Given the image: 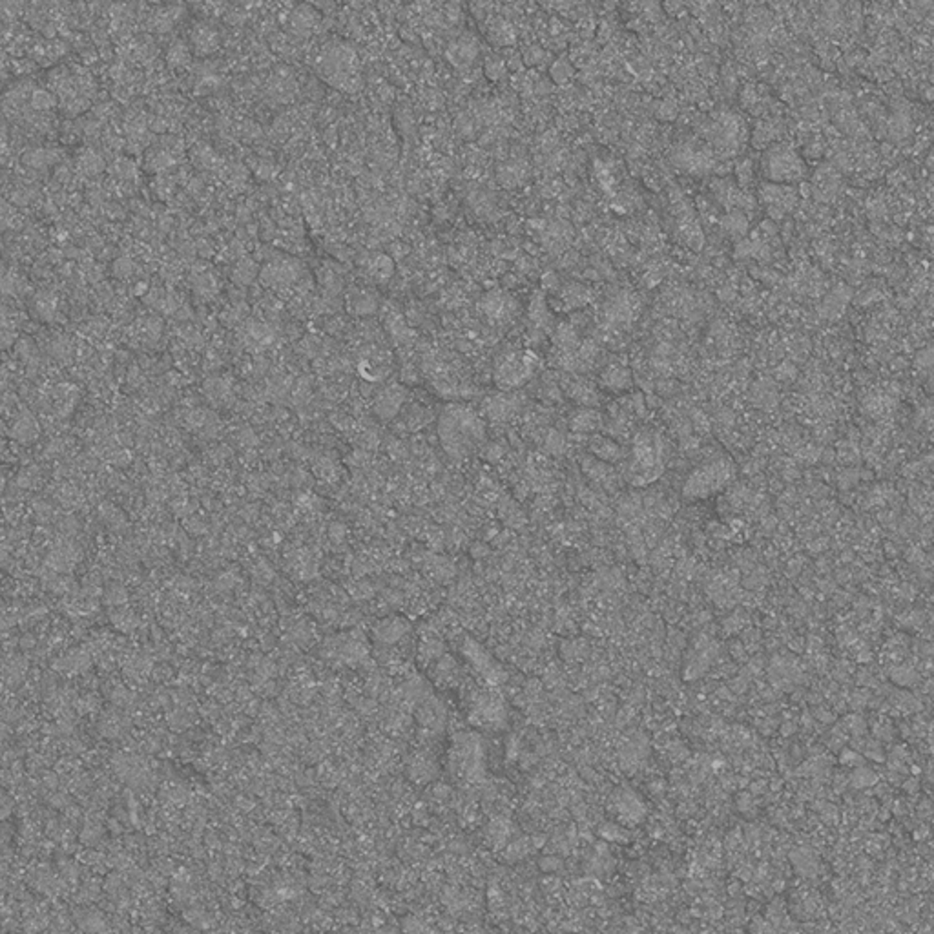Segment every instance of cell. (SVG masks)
I'll return each mask as SVG.
<instances>
[{
	"mask_svg": "<svg viewBox=\"0 0 934 934\" xmlns=\"http://www.w3.org/2000/svg\"><path fill=\"white\" fill-rule=\"evenodd\" d=\"M438 440L451 458H464L485 440V420L469 405H445L438 416Z\"/></svg>",
	"mask_w": 934,
	"mask_h": 934,
	"instance_id": "6da1fadb",
	"label": "cell"
},
{
	"mask_svg": "<svg viewBox=\"0 0 934 934\" xmlns=\"http://www.w3.org/2000/svg\"><path fill=\"white\" fill-rule=\"evenodd\" d=\"M664 442L653 431H641L633 440L631 455L628 460L626 480L635 487L655 482L664 473Z\"/></svg>",
	"mask_w": 934,
	"mask_h": 934,
	"instance_id": "7a4b0ae2",
	"label": "cell"
},
{
	"mask_svg": "<svg viewBox=\"0 0 934 934\" xmlns=\"http://www.w3.org/2000/svg\"><path fill=\"white\" fill-rule=\"evenodd\" d=\"M736 476V465L728 456H717L697 465L687 476L682 495L690 500H701L721 493Z\"/></svg>",
	"mask_w": 934,
	"mask_h": 934,
	"instance_id": "3957f363",
	"label": "cell"
},
{
	"mask_svg": "<svg viewBox=\"0 0 934 934\" xmlns=\"http://www.w3.org/2000/svg\"><path fill=\"white\" fill-rule=\"evenodd\" d=\"M539 367V358L531 351L504 354L495 365V384L500 391H510L527 384Z\"/></svg>",
	"mask_w": 934,
	"mask_h": 934,
	"instance_id": "277c9868",
	"label": "cell"
},
{
	"mask_svg": "<svg viewBox=\"0 0 934 934\" xmlns=\"http://www.w3.org/2000/svg\"><path fill=\"white\" fill-rule=\"evenodd\" d=\"M469 722L480 728L496 730L502 728L507 721V707L504 695L496 688H482L476 690L469 702Z\"/></svg>",
	"mask_w": 934,
	"mask_h": 934,
	"instance_id": "5b68a950",
	"label": "cell"
},
{
	"mask_svg": "<svg viewBox=\"0 0 934 934\" xmlns=\"http://www.w3.org/2000/svg\"><path fill=\"white\" fill-rule=\"evenodd\" d=\"M449 758L451 767L458 776L475 778L484 765V748L478 734L462 732L455 736Z\"/></svg>",
	"mask_w": 934,
	"mask_h": 934,
	"instance_id": "8992f818",
	"label": "cell"
},
{
	"mask_svg": "<svg viewBox=\"0 0 934 934\" xmlns=\"http://www.w3.org/2000/svg\"><path fill=\"white\" fill-rule=\"evenodd\" d=\"M462 653H464V657L471 664V668H473V670L480 675V679L485 682V687L498 688L502 682H505L507 673H505V670L502 668V664H500L495 657L491 655L480 642H476L475 639L465 637L464 644H462Z\"/></svg>",
	"mask_w": 934,
	"mask_h": 934,
	"instance_id": "52a82bcc",
	"label": "cell"
},
{
	"mask_svg": "<svg viewBox=\"0 0 934 934\" xmlns=\"http://www.w3.org/2000/svg\"><path fill=\"white\" fill-rule=\"evenodd\" d=\"M516 409L515 398L510 393H500L496 396H491L484 402V411L487 418L491 420H504L511 416V413Z\"/></svg>",
	"mask_w": 934,
	"mask_h": 934,
	"instance_id": "ba28073f",
	"label": "cell"
},
{
	"mask_svg": "<svg viewBox=\"0 0 934 934\" xmlns=\"http://www.w3.org/2000/svg\"><path fill=\"white\" fill-rule=\"evenodd\" d=\"M405 400V391L398 385H393L389 389H385L384 393L380 394L378 404H376V411L382 418H391L394 414L398 413L400 405L404 404Z\"/></svg>",
	"mask_w": 934,
	"mask_h": 934,
	"instance_id": "9c48e42d",
	"label": "cell"
},
{
	"mask_svg": "<svg viewBox=\"0 0 934 934\" xmlns=\"http://www.w3.org/2000/svg\"><path fill=\"white\" fill-rule=\"evenodd\" d=\"M599 425H601V416H599V413L591 409L577 411L571 416V429L577 431V433H593Z\"/></svg>",
	"mask_w": 934,
	"mask_h": 934,
	"instance_id": "30bf717a",
	"label": "cell"
},
{
	"mask_svg": "<svg viewBox=\"0 0 934 934\" xmlns=\"http://www.w3.org/2000/svg\"><path fill=\"white\" fill-rule=\"evenodd\" d=\"M407 631V622L404 619H385L378 626V637L385 642L398 641Z\"/></svg>",
	"mask_w": 934,
	"mask_h": 934,
	"instance_id": "8fae6325",
	"label": "cell"
},
{
	"mask_svg": "<svg viewBox=\"0 0 934 934\" xmlns=\"http://www.w3.org/2000/svg\"><path fill=\"white\" fill-rule=\"evenodd\" d=\"M591 451L595 453V456L604 460V462H617L619 456H621L619 445H617L615 442H611L610 438H593V442H591Z\"/></svg>",
	"mask_w": 934,
	"mask_h": 934,
	"instance_id": "7c38bea8",
	"label": "cell"
},
{
	"mask_svg": "<svg viewBox=\"0 0 934 934\" xmlns=\"http://www.w3.org/2000/svg\"><path fill=\"white\" fill-rule=\"evenodd\" d=\"M602 380H604V385L611 391H624L631 384L630 373L626 369H621V367H611L608 373H604Z\"/></svg>",
	"mask_w": 934,
	"mask_h": 934,
	"instance_id": "4fadbf2b",
	"label": "cell"
},
{
	"mask_svg": "<svg viewBox=\"0 0 934 934\" xmlns=\"http://www.w3.org/2000/svg\"><path fill=\"white\" fill-rule=\"evenodd\" d=\"M890 675H893V681L898 682V684H902V687H910V684H914V682H916V679H918L916 672H914L913 668H909V666H907V668H905V666L896 668V670H893V673H890Z\"/></svg>",
	"mask_w": 934,
	"mask_h": 934,
	"instance_id": "5bb4252c",
	"label": "cell"
},
{
	"mask_svg": "<svg viewBox=\"0 0 934 934\" xmlns=\"http://www.w3.org/2000/svg\"><path fill=\"white\" fill-rule=\"evenodd\" d=\"M867 778H869V779H876V778H874V776H872V772H870V770H867V768H859L858 772L854 774V778H852V779H854V785H858V787H859V785H861V787H865V785H870V781H867Z\"/></svg>",
	"mask_w": 934,
	"mask_h": 934,
	"instance_id": "9a60e30c",
	"label": "cell"
},
{
	"mask_svg": "<svg viewBox=\"0 0 934 934\" xmlns=\"http://www.w3.org/2000/svg\"><path fill=\"white\" fill-rule=\"evenodd\" d=\"M925 462H927V465H929L931 469L934 471V453H931V455L925 456Z\"/></svg>",
	"mask_w": 934,
	"mask_h": 934,
	"instance_id": "2e32d148",
	"label": "cell"
}]
</instances>
